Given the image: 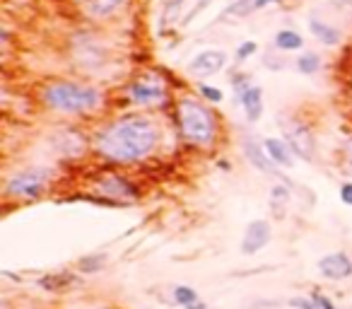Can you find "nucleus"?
I'll use <instances>...</instances> for the list:
<instances>
[{"label":"nucleus","mask_w":352,"mask_h":309,"mask_svg":"<svg viewBox=\"0 0 352 309\" xmlns=\"http://www.w3.org/2000/svg\"><path fill=\"white\" fill-rule=\"evenodd\" d=\"M126 99L138 109H162L171 99L169 83L157 70L142 73L126 85Z\"/></svg>","instance_id":"20e7f679"},{"label":"nucleus","mask_w":352,"mask_h":309,"mask_svg":"<svg viewBox=\"0 0 352 309\" xmlns=\"http://www.w3.org/2000/svg\"><path fill=\"white\" fill-rule=\"evenodd\" d=\"M256 51H258V44H256V41H241L239 46H236V54H234V58L236 61H246V58H251V56L256 54Z\"/></svg>","instance_id":"cd10ccee"},{"label":"nucleus","mask_w":352,"mask_h":309,"mask_svg":"<svg viewBox=\"0 0 352 309\" xmlns=\"http://www.w3.org/2000/svg\"><path fill=\"white\" fill-rule=\"evenodd\" d=\"M198 94H201V99L203 102H208V104H222L225 102V92H222L220 87H215V85H208V83H201L198 85Z\"/></svg>","instance_id":"a878e982"},{"label":"nucleus","mask_w":352,"mask_h":309,"mask_svg":"<svg viewBox=\"0 0 352 309\" xmlns=\"http://www.w3.org/2000/svg\"><path fill=\"white\" fill-rule=\"evenodd\" d=\"M75 3H78V8L82 10L85 17H89L94 22H104L116 17L128 0H75Z\"/></svg>","instance_id":"ddd939ff"},{"label":"nucleus","mask_w":352,"mask_h":309,"mask_svg":"<svg viewBox=\"0 0 352 309\" xmlns=\"http://www.w3.org/2000/svg\"><path fill=\"white\" fill-rule=\"evenodd\" d=\"M162 145V126L152 114L131 111L107 121L92 136V152L107 164L131 167L150 160Z\"/></svg>","instance_id":"f257e3e1"},{"label":"nucleus","mask_w":352,"mask_h":309,"mask_svg":"<svg viewBox=\"0 0 352 309\" xmlns=\"http://www.w3.org/2000/svg\"><path fill=\"white\" fill-rule=\"evenodd\" d=\"M94 191L99 196L109 198L113 203H121V201H138L140 198V189L133 179H128L126 174L121 172H104L97 177L94 182Z\"/></svg>","instance_id":"0eeeda50"},{"label":"nucleus","mask_w":352,"mask_h":309,"mask_svg":"<svg viewBox=\"0 0 352 309\" xmlns=\"http://www.w3.org/2000/svg\"><path fill=\"white\" fill-rule=\"evenodd\" d=\"M273 3H280V0H256V10H261V8H265V6H273Z\"/></svg>","instance_id":"2f4dec72"},{"label":"nucleus","mask_w":352,"mask_h":309,"mask_svg":"<svg viewBox=\"0 0 352 309\" xmlns=\"http://www.w3.org/2000/svg\"><path fill=\"white\" fill-rule=\"evenodd\" d=\"M54 172L49 167H25L6 179V198L15 201H36L49 191Z\"/></svg>","instance_id":"39448f33"},{"label":"nucleus","mask_w":352,"mask_h":309,"mask_svg":"<svg viewBox=\"0 0 352 309\" xmlns=\"http://www.w3.org/2000/svg\"><path fill=\"white\" fill-rule=\"evenodd\" d=\"M289 198H292V193H289V187L285 182L275 184L270 189V213H273L275 220H283L285 217V213L289 208Z\"/></svg>","instance_id":"6ab92c4d"},{"label":"nucleus","mask_w":352,"mask_h":309,"mask_svg":"<svg viewBox=\"0 0 352 309\" xmlns=\"http://www.w3.org/2000/svg\"><path fill=\"white\" fill-rule=\"evenodd\" d=\"M316 268L323 278L333 280V283L350 280L352 278V256L347 254V251H333V254H326L318 259Z\"/></svg>","instance_id":"9d476101"},{"label":"nucleus","mask_w":352,"mask_h":309,"mask_svg":"<svg viewBox=\"0 0 352 309\" xmlns=\"http://www.w3.org/2000/svg\"><path fill=\"white\" fill-rule=\"evenodd\" d=\"M75 283H80L78 275L68 273V270H60V273H49L39 280V288L46 292H63V290L73 288Z\"/></svg>","instance_id":"a211bd4d"},{"label":"nucleus","mask_w":352,"mask_h":309,"mask_svg":"<svg viewBox=\"0 0 352 309\" xmlns=\"http://www.w3.org/2000/svg\"><path fill=\"white\" fill-rule=\"evenodd\" d=\"M254 6H256V0H234V3L222 12L220 20H241V17H246L249 12L256 10Z\"/></svg>","instance_id":"412c9836"},{"label":"nucleus","mask_w":352,"mask_h":309,"mask_svg":"<svg viewBox=\"0 0 352 309\" xmlns=\"http://www.w3.org/2000/svg\"><path fill=\"white\" fill-rule=\"evenodd\" d=\"M174 118L179 136L196 150H212L220 140V118L210 104L193 94H182L174 104Z\"/></svg>","instance_id":"7ed1b4c3"},{"label":"nucleus","mask_w":352,"mask_h":309,"mask_svg":"<svg viewBox=\"0 0 352 309\" xmlns=\"http://www.w3.org/2000/svg\"><path fill=\"white\" fill-rule=\"evenodd\" d=\"M236 99H239L249 123H256L261 116H263V89H261L258 85H249Z\"/></svg>","instance_id":"2eb2a0df"},{"label":"nucleus","mask_w":352,"mask_h":309,"mask_svg":"<svg viewBox=\"0 0 352 309\" xmlns=\"http://www.w3.org/2000/svg\"><path fill=\"white\" fill-rule=\"evenodd\" d=\"M309 299H311V309H338L336 302L326 292H321V290H311Z\"/></svg>","instance_id":"bb28decb"},{"label":"nucleus","mask_w":352,"mask_h":309,"mask_svg":"<svg viewBox=\"0 0 352 309\" xmlns=\"http://www.w3.org/2000/svg\"><path fill=\"white\" fill-rule=\"evenodd\" d=\"M294 65H297V70L302 75H316L321 70V56L314 54V51H304Z\"/></svg>","instance_id":"5701e85b"},{"label":"nucleus","mask_w":352,"mask_h":309,"mask_svg":"<svg viewBox=\"0 0 352 309\" xmlns=\"http://www.w3.org/2000/svg\"><path fill=\"white\" fill-rule=\"evenodd\" d=\"M241 152H244V158L249 160L251 167H256L261 174H268V177H275V179H283V172L280 167L268 158V152L263 147V140H256L254 136H244L241 138Z\"/></svg>","instance_id":"1a4fd4ad"},{"label":"nucleus","mask_w":352,"mask_h":309,"mask_svg":"<svg viewBox=\"0 0 352 309\" xmlns=\"http://www.w3.org/2000/svg\"><path fill=\"white\" fill-rule=\"evenodd\" d=\"M171 299H174V304H179V307L186 309L188 304L198 302L201 295H198L196 288H191V285H176V288L171 290Z\"/></svg>","instance_id":"4be33fe9"},{"label":"nucleus","mask_w":352,"mask_h":309,"mask_svg":"<svg viewBox=\"0 0 352 309\" xmlns=\"http://www.w3.org/2000/svg\"><path fill=\"white\" fill-rule=\"evenodd\" d=\"M227 61H230V56L222 49H206L188 61V75H193V78H198V80L212 78V75L225 70Z\"/></svg>","instance_id":"6e6552de"},{"label":"nucleus","mask_w":352,"mask_h":309,"mask_svg":"<svg viewBox=\"0 0 352 309\" xmlns=\"http://www.w3.org/2000/svg\"><path fill=\"white\" fill-rule=\"evenodd\" d=\"M75 58H78V63L82 65V68H89V70L102 68L104 61H107V49H104L97 39H92V36H89L87 41H80V44H78Z\"/></svg>","instance_id":"4468645a"},{"label":"nucleus","mask_w":352,"mask_h":309,"mask_svg":"<svg viewBox=\"0 0 352 309\" xmlns=\"http://www.w3.org/2000/svg\"><path fill=\"white\" fill-rule=\"evenodd\" d=\"M184 3H186V0H166L164 12H162V20H160L162 30H166V27H171L176 20H179V12H182Z\"/></svg>","instance_id":"393cba45"},{"label":"nucleus","mask_w":352,"mask_h":309,"mask_svg":"<svg viewBox=\"0 0 352 309\" xmlns=\"http://www.w3.org/2000/svg\"><path fill=\"white\" fill-rule=\"evenodd\" d=\"M54 145H56V152L63 155V158H80L87 147H92V140H87V138L80 131H75V128H63V131L56 133Z\"/></svg>","instance_id":"f8f14e48"},{"label":"nucleus","mask_w":352,"mask_h":309,"mask_svg":"<svg viewBox=\"0 0 352 309\" xmlns=\"http://www.w3.org/2000/svg\"><path fill=\"white\" fill-rule=\"evenodd\" d=\"M309 32H311V36L318 41V44L323 46H338L342 39V34L336 30L333 25H328V22L323 20H316V17H311L309 20Z\"/></svg>","instance_id":"f3484780"},{"label":"nucleus","mask_w":352,"mask_h":309,"mask_svg":"<svg viewBox=\"0 0 352 309\" xmlns=\"http://www.w3.org/2000/svg\"><path fill=\"white\" fill-rule=\"evenodd\" d=\"M287 307L289 309H311V299H309V295H297V297L287 299Z\"/></svg>","instance_id":"c756f323"},{"label":"nucleus","mask_w":352,"mask_h":309,"mask_svg":"<svg viewBox=\"0 0 352 309\" xmlns=\"http://www.w3.org/2000/svg\"><path fill=\"white\" fill-rule=\"evenodd\" d=\"M186 309H208V302H203V299H198V302H193V304H188Z\"/></svg>","instance_id":"473e14b6"},{"label":"nucleus","mask_w":352,"mask_h":309,"mask_svg":"<svg viewBox=\"0 0 352 309\" xmlns=\"http://www.w3.org/2000/svg\"><path fill=\"white\" fill-rule=\"evenodd\" d=\"M263 147L268 152V158L278 164L280 169H289L294 167V152L287 145L285 138H263Z\"/></svg>","instance_id":"dca6fc26"},{"label":"nucleus","mask_w":352,"mask_h":309,"mask_svg":"<svg viewBox=\"0 0 352 309\" xmlns=\"http://www.w3.org/2000/svg\"><path fill=\"white\" fill-rule=\"evenodd\" d=\"M280 131L283 138L287 140V145L292 147L294 158L304 160V162H314L316 158V138L314 131L297 116H280Z\"/></svg>","instance_id":"423d86ee"},{"label":"nucleus","mask_w":352,"mask_h":309,"mask_svg":"<svg viewBox=\"0 0 352 309\" xmlns=\"http://www.w3.org/2000/svg\"><path fill=\"white\" fill-rule=\"evenodd\" d=\"M273 44H275V49H278L280 54H289V51L304 49V36L299 34V32H294V30H280L278 34H275Z\"/></svg>","instance_id":"aec40b11"},{"label":"nucleus","mask_w":352,"mask_h":309,"mask_svg":"<svg viewBox=\"0 0 352 309\" xmlns=\"http://www.w3.org/2000/svg\"><path fill=\"white\" fill-rule=\"evenodd\" d=\"M104 89L82 80H49L41 85L39 102L58 116H89L104 107Z\"/></svg>","instance_id":"f03ea898"},{"label":"nucleus","mask_w":352,"mask_h":309,"mask_svg":"<svg viewBox=\"0 0 352 309\" xmlns=\"http://www.w3.org/2000/svg\"><path fill=\"white\" fill-rule=\"evenodd\" d=\"M338 196H340V201L345 203V206H352V182H342Z\"/></svg>","instance_id":"7c9ffc66"},{"label":"nucleus","mask_w":352,"mask_h":309,"mask_svg":"<svg viewBox=\"0 0 352 309\" xmlns=\"http://www.w3.org/2000/svg\"><path fill=\"white\" fill-rule=\"evenodd\" d=\"M107 266V254H87L78 261V270L82 275H92Z\"/></svg>","instance_id":"b1692460"},{"label":"nucleus","mask_w":352,"mask_h":309,"mask_svg":"<svg viewBox=\"0 0 352 309\" xmlns=\"http://www.w3.org/2000/svg\"><path fill=\"white\" fill-rule=\"evenodd\" d=\"M210 3H212V0H196V6H193V8H191V10H188V15H186V17H184V20H182V22H184V25H188V22H191V20H193V17H198V15H201V12H203V10H206V8H208V6H210Z\"/></svg>","instance_id":"c85d7f7f"},{"label":"nucleus","mask_w":352,"mask_h":309,"mask_svg":"<svg viewBox=\"0 0 352 309\" xmlns=\"http://www.w3.org/2000/svg\"><path fill=\"white\" fill-rule=\"evenodd\" d=\"M273 239V225L268 220H254L246 225L244 237H241V254L254 256L263 251Z\"/></svg>","instance_id":"9b49d317"}]
</instances>
